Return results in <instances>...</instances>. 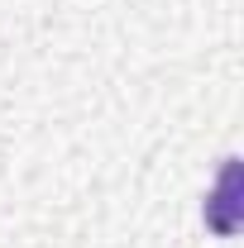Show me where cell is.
I'll list each match as a JSON object with an SVG mask.
<instances>
[{
    "label": "cell",
    "mask_w": 244,
    "mask_h": 248,
    "mask_svg": "<svg viewBox=\"0 0 244 248\" xmlns=\"http://www.w3.org/2000/svg\"><path fill=\"white\" fill-rule=\"evenodd\" d=\"M201 215H206V224H211L220 239L240 234V224H244V177H240V157H225V162H220V177H215L211 196H206V205H201Z\"/></svg>",
    "instance_id": "cell-1"
}]
</instances>
